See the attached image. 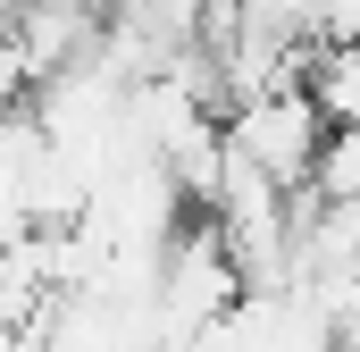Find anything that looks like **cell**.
<instances>
[{"label":"cell","mask_w":360,"mask_h":352,"mask_svg":"<svg viewBox=\"0 0 360 352\" xmlns=\"http://www.w3.org/2000/svg\"><path fill=\"white\" fill-rule=\"evenodd\" d=\"M218 126H226V151H243V160L260 176H276L285 193H302V184L319 176V151H327V134H335V118L319 109L310 84H276V92H252V101H226Z\"/></svg>","instance_id":"cell-2"},{"label":"cell","mask_w":360,"mask_h":352,"mask_svg":"<svg viewBox=\"0 0 360 352\" xmlns=\"http://www.w3.org/2000/svg\"><path fill=\"white\" fill-rule=\"evenodd\" d=\"M243 302V268L226 252V235H218V218L201 210V218H184L176 235L160 244V285H151V344L160 352H184L201 344L226 310Z\"/></svg>","instance_id":"cell-1"},{"label":"cell","mask_w":360,"mask_h":352,"mask_svg":"<svg viewBox=\"0 0 360 352\" xmlns=\"http://www.w3.org/2000/svg\"><path fill=\"white\" fill-rule=\"evenodd\" d=\"M352 42H360V34H352Z\"/></svg>","instance_id":"cell-4"},{"label":"cell","mask_w":360,"mask_h":352,"mask_svg":"<svg viewBox=\"0 0 360 352\" xmlns=\"http://www.w3.org/2000/svg\"><path fill=\"white\" fill-rule=\"evenodd\" d=\"M327 310H335V352H360V277L327 302Z\"/></svg>","instance_id":"cell-3"}]
</instances>
